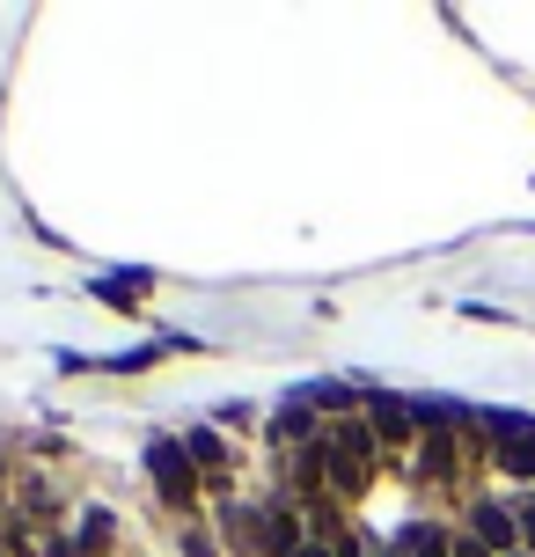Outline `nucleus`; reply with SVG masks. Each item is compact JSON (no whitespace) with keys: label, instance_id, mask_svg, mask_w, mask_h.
I'll return each mask as SVG.
<instances>
[{"label":"nucleus","instance_id":"423d86ee","mask_svg":"<svg viewBox=\"0 0 535 557\" xmlns=\"http://www.w3.org/2000/svg\"><path fill=\"white\" fill-rule=\"evenodd\" d=\"M309 550V521H301V506L286 499H264L257 506V557H301Z\"/></svg>","mask_w":535,"mask_h":557},{"label":"nucleus","instance_id":"9d476101","mask_svg":"<svg viewBox=\"0 0 535 557\" xmlns=\"http://www.w3.org/2000/svg\"><path fill=\"white\" fill-rule=\"evenodd\" d=\"M111 543H117L111 506H88V513H82V529H74V550H82V557H103Z\"/></svg>","mask_w":535,"mask_h":557},{"label":"nucleus","instance_id":"dca6fc26","mask_svg":"<svg viewBox=\"0 0 535 557\" xmlns=\"http://www.w3.org/2000/svg\"><path fill=\"white\" fill-rule=\"evenodd\" d=\"M366 557H396V543H389V550H366Z\"/></svg>","mask_w":535,"mask_h":557},{"label":"nucleus","instance_id":"ddd939ff","mask_svg":"<svg viewBox=\"0 0 535 557\" xmlns=\"http://www.w3.org/2000/svg\"><path fill=\"white\" fill-rule=\"evenodd\" d=\"M455 557H484V550H477V543H470L462 529H455Z\"/></svg>","mask_w":535,"mask_h":557},{"label":"nucleus","instance_id":"0eeeda50","mask_svg":"<svg viewBox=\"0 0 535 557\" xmlns=\"http://www.w3.org/2000/svg\"><path fill=\"white\" fill-rule=\"evenodd\" d=\"M279 484H286V499L294 506H309L331 492V470H323V447H286L279 455Z\"/></svg>","mask_w":535,"mask_h":557},{"label":"nucleus","instance_id":"1a4fd4ad","mask_svg":"<svg viewBox=\"0 0 535 557\" xmlns=\"http://www.w3.org/2000/svg\"><path fill=\"white\" fill-rule=\"evenodd\" d=\"M221 513V543L235 557H257V506L250 499H227V506H213Z\"/></svg>","mask_w":535,"mask_h":557},{"label":"nucleus","instance_id":"7ed1b4c3","mask_svg":"<svg viewBox=\"0 0 535 557\" xmlns=\"http://www.w3.org/2000/svg\"><path fill=\"white\" fill-rule=\"evenodd\" d=\"M366 425H374V441H382V462L403 476L411 470V447H419V418H411V404L389 396V389H366Z\"/></svg>","mask_w":535,"mask_h":557},{"label":"nucleus","instance_id":"20e7f679","mask_svg":"<svg viewBox=\"0 0 535 557\" xmlns=\"http://www.w3.org/2000/svg\"><path fill=\"white\" fill-rule=\"evenodd\" d=\"M462 535H470L484 557H507V550H521V513H513V499L477 492V499L462 506Z\"/></svg>","mask_w":535,"mask_h":557},{"label":"nucleus","instance_id":"9b49d317","mask_svg":"<svg viewBox=\"0 0 535 557\" xmlns=\"http://www.w3.org/2000/svg\"><path fill=\"white\" fill-rule=\"evenodd\" d=\"M184 557H221V543H213L206 529H184Z\"/></svg>","mask_w":535,"mask_h":557},{"label":"nucleus","instance_id":"f03ea898","mask_svg":"<svg viewBox=\"0 0 535 557\" xmlns=\"http://www.w3.org/2000/svg\"><path fill=\"white\" fill-rule=\"evenodd\" d=\"M147 476H154V492H162L170 513H198L206 476H198V462H191V447H184V441H154V447H147Z\"/></svg>","mask_w":535,"mask_h":557},{"label":"nucleus","instance_id":"f8f14e48","mask_svg":"<svg viewBox=\"0 0 535 557\" xmlns=\"http://www.w3.org/2000/svg\"><path fill=\"white\" fill-rule=\"evenodd\" d=\"M366 550H374V543H366V535H360V529H345V535H338V543H331V557H366Z\"/></svg>","mask_w":535,"mask_h":557},{"label":"nucleus","instance_id":"39448f33","mask_svg":"<svg viewBox=\"0 0 535 557\" xmlns=\"http://www.w3.org/2000/svg\"><path fill=\"white\" fill-rule=\"evenodd\" d=\"M484 433H492V462L507 476H521L535 492V418H513V411H484Z\"/></svg>","mask_w":535,"mask_h":557},{"label":"nucleus","instance_id":"6e6552de","mask_svg":"<svg viewBox=\"0 0 535 557\" xmlns=\"http://www.w3.org/2000/svg\"><path fill=\"white\" fill-rule=\"evenodd\" d=\"M396 557H455V529L448 521H403V529H396Z\"/></svg>","mask_w":535,"mask_h":557},{"label":"nucleus","instance_id":"4468645a","mask_svg":"<svg viewBox=\"0 0 535 557\" xmlns=\"http://www.w3.org/2000/svg\"><path fill=\"white\" fill-rule=\"evenodd\" d=\"M0 513H8V470H0Z\"/></svg>","mask_w":535,"mask_h":557},{"label":"nucleus","instance_id":"f257e3e1","mask_svg":"<svg viewBox=\"0 0 535 557\" xmlns=\"http://www.w3.org/2000/svg\"><path fill=\"white\" fill-rule=\"evenodd\" d=\"M323 470H331V492L338 499H366L374 492V476L389 470L382 462V441H374V425H366V411L352 418H323Z\"/></svg>","mask_w":535,"mask_h":557},{"label":"nucleus","instance_id":"2eb2a0df","mask_svg":"<svg viewBox=\"0 0 535 557\" xmlns=\"http://www.w3.org/2000/svg\"><path fill=\"white\" fill-rule=\"evenodd\" d=\"M301 557H331V550H323V543H309V550H301Z\"/></svg>","mask_w":535,"mask_h":557}]
</instances>
